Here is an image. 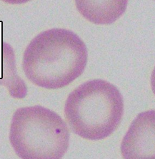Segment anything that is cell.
<instances>
[{"label":"cell","instance_id":"cell-2","mask_svg":"<svg viewBox=\"0 0 155 159\" xmlns=\"http://www.w3.org/2000/svg\"><path fill=\"white\" fill-rule=\"evenodd\" d=\"M124 114V100L115 85L102 79L81 84L69 93L64 116L70 129L88 140L110 136L117 129Z\"/></svg>","mask_w":155,"mask_h":159},{"label":"cell","instance_id":"cell-1","mask_svg":"<svg viewBox=\"0 0 155 159\" xmlns=\"http://www.w3.org/2000/svg\"><path fill=\"white\" fill-rule=\"evenodd\" d=\"M87 54L86 44L77 34L53 28L31 39L24 52L21 66L33 84L58 89L68 86L83 73Z\"/></svg>","mask_w":155,"mask_h":159},{"label":"cell","instance_id":"cell-7","mask_svg":"<svg viewBox=\"0 0 155 159\" xmlns=\"http://www.w3.org/2000/svg\"><path fill=\"white\" fill-rule=\"evenodd\" d=\"M151 86L152 91H153V93L155 95V66L153 71H152V76H151Z\"/></svg>","mask_w":155,"mask_h":159},{"label":"cell","instance_id":"cell-6","mask_svg":"<svg viewBox=\"0 0 155 159\" xmlns=\"http://www.w3.org/2000/svg\"><path fill=\"white\" fill-rule=\"evenodd\" d=\"M127 1H76V7L84 17L96 24H110L124 12Z\"/></svg>","mask_w":155,"mask_h":159},{"label":"cell","instance_id":"cell-4","mask_svg":"<svg viewBox=\"0 0 155 159\" xmlns=\"http://www.w3.org/2000/svg\"><path fill=\"white\" fill-rule=\"evenodd\" d=\"M124 159H155V110L139 114L121 144Z\"/></svg>","mask_w":155,"mask_h":159},{"label":"cell","instance_id":"cell-3","mask_svg":"<svg viewBox=\"0 0 155 159\" xmlns=\"http://www.w3.org/2000/svg\"><path fill=\"white\" fill-rule=\"evenodd\" d=\"M69 139L66 123L49 108L35 105L14 113L9 141L21 159H62L68 150Z\"/></svg>","mask_w":155,"mask_h":159},{"label":"cell","instance_id":"cell-5","mask_svg":"<svg viewBox=\"0 0 155 159\" xmlns=\"http://www.w3.org/2000/svg\"><path fill=\"white\" fill-rule=\"evenodd\" d=\"M0 86L7 89L9 96L15 99H22L27 95L28 89L25 81L18 74L15 53L7 42L2 44V76Z\"/></svg>","mask_w":155,"mask_h":159}]
</instances>
